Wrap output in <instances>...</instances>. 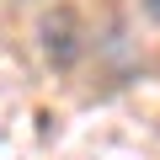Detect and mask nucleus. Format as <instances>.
I'll return each mask as SVG.
<instances>
[{"label":"nucleus","instance_id":"nucleus-1","mask_svg":"<svg viewBox=\"0 0 160 160\" xmlns=\"http://www.w3.org/2000/svg\"><path fill=\"white\" fill-rule=\"evenodd\" d=\"M38 43H43V59H48L53 69H75L80 53H86V38H80L75 11H53V16H43V22H38Z\"/></svg>","mask_w":160,"mask_h":160},{"label":"nucleus","instance_id":"nucleus-2","mask_svg":"<svg viewBox=\"0 0 160 160\" xmlns=\"http://www.w3.org/2000/svg\"><path fill=\"white\" fill-rule=\"evenodd\" d=\"M139 6H144V16H149V22H160V0H139Z\"/></svg>","mask_w":160,"mask_h":160}]
</instances>
